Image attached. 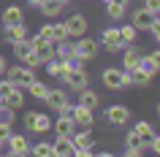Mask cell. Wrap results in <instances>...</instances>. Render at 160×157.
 <instances>
[{
	"instance_id": "1",
	"label": "cell",
	"mask_w": 160,
	"mask_h": 157,
	"mask_svg": "<svg viewBox=\"0 0 160 157\" xmlns=\"http://www.w3.org/2000/svg\"><path fill=\"white\" fill-rule=\"evenodd\" d=\"M49 130H52V116L49 114H43V111H27L25 114V133L43 135Z\"/></svg>"
},
{
	"instance_id": "2",
	"label": "cell",
	"mask_w": 160,
	"mask_h": 157,
	"mask_svg": "<svg viewBox=\"0 0 160 157\" xmlns=\"http://www.w3.org/2000/svg\"><path fill=\"white\" fill-rule=\"evenodd\" d=\"M60 81L65 84L68 92H79V90H84V87H90V73H87L84 68H68Z\"/></svg>"
},
{
	"instance_id": "3",
	"label": "cell",
	"mask_w": 160,
	"mask_h": 157,
	"mask_svg": "<svg viewBox=\"0 0 160 157\" xmlns=\"http://www.w3.org/2000/svg\"><path fill=\"white\" fill-rule=\"evenodd\" d=\"M3 76H6L11 84L22 87V90H25V87L33 81V79H38V76H35V68H27L25 62H22V65H11V68H6V73H3Z\"/></svg>"
},
{
	"instance_id": "4",
	"label": "cell",
	"mask_w": 160,
	"mask_h": 157,
	"mask_svg": "<svg viewBox=\"0 0 160 157\" xmlns=\"http://www.w3.org/2000/svg\"><path fill=\"white\" fill-rule=\"evenodd\" d=\"M98 49H101V43L95 41V38H87V35H82V38L73 41V54L79 60H84V62H90V60L98 57Z\"/></svg>"
},
{
	"instance_id": "5",
	"label": "cell",
	"mask_w": 160,
	"mask_h": 157,
	"mask_svg": "<svg viewBox=\"0 0 160 157\" xmlns=\"http://www.w3.org/2000/svg\"><path fill=\"white\" fill-rule=\"evenodd\" d=\"M46 106L54 111V114H62V111H71V98H68V90L65 87H57V90H49L46 100H43Z\"/></svg>"
},
{
	"instance_id": "6",
	"label": "cell",
	"mask_w": 160,
	"mask_h": 157,
	"mask_svg": "<svg viewBox=\"0 0 160 157\" xmlns=\"http://www.w3.org/2000/svg\"><path fill=\"white\" fill-rule=\"evenodd\" d=\"M6 146H8V155H14V157L30 155V141H27V133H11L8 138H6Z\"/></svg>"
},
{
	"instance_id": "7",
	"label": "cell",
	"mask_w": 160,
	"mask_h": 157,
	"mask_svg": "<svg viewBox=\"0 0 160 157\" xmlns=\"http://www.w3.org/2000/svg\"><path fill=\"white\" fill-rule=\"evenodd\" d=\"M106 122L111 125V127H122V125H128L130 122V108L128 106H122V103H114V106H109L106 108Z\"/></svg>"
},
{
	"instance_id": "8",
	"label": "cell",
	"mask_w": 160,
	"mask_h": 157,
	"mask_svg": "<svg viewBox=\"0 0 160 157\" xmlns=\"http://www.w3.org/2000/svg\"><path fill=\"white\" fill-rule=\"evenodd\" d=\"M62 25H65V30H68V38H82V35H87L90 22H87L84 14H71Z\"/></svg>"
},
{
	"instance_id": "9",
	"label": "cell",
	"mask_w": 160,
	"mask_h": 157,
	"mask_svg": "<svg viewBox=\"0 0 160 157\" xmlns=\"http://www.w3.org/2000/svg\"><path fill=\"white\" fill-rule=\"evenodd\" d=\"M155 22H160V14H155V11L149 8H136L133 11V17H130V25L136 27V30H147L149 25H155Z\"/></svg>"
},
{
	"instance_id": "10",
	"label": "cell",
	"mask_w": 160,
	"mask_h": 157,
	"mask_svg": "<svg viewBox=\"0 0 160 157\" xmlns=\"http://www.w3.org/2000/svg\"><path fill=\"white\" fill-rule=\"evenodd\" d=\"M71 119H73L76 127H92V125H95V114H92V108L82 106V103L71 106Z\"/></svg>"
},
{
	"instance_id": "11",
	"label": "cell",
	"mask_w": 160,
	"mask_h": 157,
	"mask_svg": "<svg viewBox=\"0 0 160 157\" xmlns=\"http://www.w3.org/2000/svg\"><path fill=\"white\" fill-rule=\"evenodd\" d=\"M101 84L106 87V90H111V92L122 90V68H117V65L103 68V73H101Z\"/></svg>"
},
{
	"instance_id": "12",
	"label": "cell",
	"mask_w": 160,
	"mask_h": 157,
	"mask_svg": "<svg viewBox=\"0 0 160 157\" xmlns=\"http://www.w3.org/2000/svg\"><path fill=\"white\" fill-rule=\"evenodd\" d=\"M101 49L111 52V54H119V52H122V41H119V30L117 27H106L101 33Z\"/></svg>"
},
{
	"instance_id": "13",
	"label": "cell",
	"mask_w": 160,
	"mask_h": 157,
	"mask_svg": "<svg viewBox=\"0 0 160 157\" xmlns=\"http://www.w3.org/2000/svg\"><path fill=\"white\" fill-rule=\"evenodd\" d=\"M147 152V141L138 135V133H128L125 135V157H141Z\"/></svg>"
},
{
	"instance_id": "14",
	"label": "cell",
	"mask_w": 160,
	"mask_h": 157,
	"mask_svg": "<svg viewBox=\"0 0 160 157\" xmlns=\"http://www.w3.org/2000/svg\"><path fill=\"white\" fill-rule=\"evenodd\" d=\"M0 22H3V27H8V25H22V22H25V8H22V6H17V3L6 6V11L0 14Z\"/></svg>"
},
{
	"instance_id": "15",
	"label": "cell",
	"mask_w": 160,
	"mask_h": 157,
	"mask_svg": "<svg viewBox=\"0 0 160 157\" xmlns=\"http://www.w3.org/2000/svg\"><path fill=\"white\" fill-rule=\"evenodd\" d=\"M138 60H141V52L136 49V43L122 46V71H133V68H138Z\"/></svg>"
},
{
	"instance_id": "16",
	"label": "cell",
	"mask_w": 160,
	"mask_h": 157,
	"mask_svg": "<svg viewBox=\"0 0 160 157\" xmlns=\"http://www.w3.org/2000/svg\"><path fill=\"white\" fill-rule=\"evenodd\" d=\"M52 155L54 157H73V141L71 135H57L52 144Z\"/></svg>"
},
{
	"instance_id": "17",
	"label": "cell",
	"mask_w": 160,
	"mask_h": 157,
	"mask_svg": "<svg viewBox=\"0 0 160 157\" xmlns=\"http://www.w3.org/2000/svg\"><path fill=\"white\" fill-rule=\"evenodd\" d=\"M52 127H54V135H71V133L76 130L73 119H71V111H62V114L52 122Z\"/></svg>"
},
{
	"instance_id": "18",
	"label": "cell",
	"mask_w": 160,
	"mask_h": 157,
	"mask_svg": "<svg viewBox=\"0 0 160 157\" xmlns=\"http://www.w3.org/2000/svg\"><path fill=\"white\" fill-rule=\"evenodd\" d=\"M138 68L141 71H147L149 76H155L160 71V52L158 49H152L149 54H141V60H138Z\"/></svg>"
},
{
	"instance_id": "19",
	"label": "cell",
	"mask_w": 160,
	"mask_h": 157,
	"mask_svg": "<svg viewBox=\"0 0 160 157\" xmlns=\"http://www.w3.org/2000/svg\"><path fill=\"white\" fill-rule=\"evenodd\" d=\"M3 106L19 111V108L25 106V90H22V87H14L11 92H6V95H3Z\"/></svg>"
},
{
	"instance_id": "20",
	"label": "cell",
	"mask_w": 160,
	"mask_h": 157,
	"mask_svg": "<svg viewBox=\"0 0 160 157\" xmlns=\"http://www.w3.org/2000/svg\"><path fill=\"white\" fill-rule=\"evenodd\" d=\"M27 27H25V22L22 25H8V27H3V41L6 43H14V41H22V38H27Z\"/></svg>"
},
{
	"instance_id": "21",
	"label": "cell",
	"mask_w": 160,
	"mask_h": 157,
	"mask_svg": "<svg viewBox=\"0 0 160 157\" xmlns=\"http://www.w3.org/2000/svg\"><path fill=\"white\" fill-rule=\"evenodd\" d=\"M49 90H52V87H49L46 81H41V79H33V81H30V84L25 87V92H27V95H33L35 100H46Z\"/></svg>"
},
{
	"instance_id": "22",
	"label": "cell",
	"mask_w": 160,
	"mask_h": 157,
	"mask_svg": "<svg viewBox=\"0 0 160 157\" xmlns=\"http://www.w3.org/2000/svg\"><path fill=\"white\" fill-rule=\"evenodd\" d=\"M43 68H46V73L52 76V79H62V73H65L68 68V62L65 60H57V57H52V60H46V62H43Z\"/></svg>"
},
{
	"instance_id": "23",
	"label": "cell",
	"mask_w": 160,
	"mask_h": 157,
	"mask_svg": "<svg viewBox=\"0 0 160 157\" xmlns=\"http://www.w3.org/2000/svg\"><path fill=\"white\" fill-rule=\"evenodd\" d=\"M79 103L95 111V108L101 106V95H98L95 90H90V87H84V90H79Z\"/></svg>"
},
{
	"instance_id": "24",
	"label": "cell",
	"mask_w": 160,
	"mask_h": 157,
	"mask_svg": "<svg viewBox=\"0 0 160 157\" xmlns=\"http://www.w3.org/2000/svg\"><path fill=\"white\" fill-rule=\"evenodd\" d=\"M54 57L57 60H73V38H65V41H57L54 43Z\"/></svg>"
},
{
	"instance_id": "25",
	"label": "cell",
	"mask_w": 160,
	"mask_h": 157,
	"mask_svg": "<svg viewBox=\"0 0 160 157\" xmlns=\"http://www.w3.org/2000/svg\"><path fill=\"white\" fill-rule=\"evenodd\" d=\"M38 11H41L46 19H57L60 14H62V6H60V3H54V0H43L41 6H38Z\"/></svg>"
},
{
	"instance_id": "26",
	"label": "cell",
	"mask_w": 160,
	"mask_h": 157,
	"mask_svg": "<svg viewBox=\"0 0 160 157\" xmlns=\"http://www.w3.org/2000/svg\"><path fill=\"white\" fill-rule=\"evenodd\" d=\"M149 81H152V76L147 73V71H141V68H133V71H130V84H133V87H149Z\"/></svg>"
},
{
	"instance_id": "27",
	"label": "cell",
	"mask_w": 160,
	"mask_h": 157,
	"mask_svg": "<svg viewBox=\"0 0 160 157\" xmlns=\"http://www.w3.org/2000/svg\"><path fill=\"white\" fill-rule=\"evenodd\" d=\"M119 41H122V46H128V43H136V38H138V30H136L133 25H119Z\"/></svg>"
},
{
	"instance_id": "28",
	"label": "cell",
	"mask_w": 160,
	"mask_h": 157,
	"mask_svg": "<svg viewBox=\"0 0 160 157\" xmlns=\"http://www.w3.org/2000/svg\"><path fill=\"white\" fill-rule=\"evenodd\" d=\"M125 11H128V6H119V3H106V17L114 19V22H122Z\"/></svg>"
},
{
	"instance_id": "29",
	"label": "cell",
	"mask_w": 160,
	"mask_h": 157,
	"mask_svg": "<svg viewBox=\"0 0 160 157\" xmlns=\"http://www.w3.org/2000/svg\"><path fill=\"white\" fill-rule=\"evenodd\" d=\"M133 133H138V135H141V138L147 141L149 135H155V127H152V125L147 122V119H138V122L133 125Z\"/></svg>"
},
{
	"instance_id": "30",
	"label": "cell",
	"mask_w": 160,
	"mask_h": 157,
	"mask_svg": "<svg viewBox=\"0 0 160 157\" xmlns=\"http://www.w3.org/2000/svg\"><path fill=\"white\" fill-rule=\"evenodd\" d=\"M30 152H33L35 157H52V144L49 141H38L35 146H30Z\"/></svg>"
},
{
	"instance_id": "31",
	"label": "cell",
	"mask_w": 160,
	"mask_h": 157,
	"mask_svg": "<svg viewBox=\"0 0 160 157\" xmlns=\"http://www.w3.org/2000/svg\"><path fill=\"white\" fill-rule=\"evenodd\" d=\"M65 38H68L65 25H62V22H52V41L57 43V41H65Z\"/></svg>"
},
{
	"instance_id": "32",
	"label": "cell",
	"mask_w": 160,
	"mask_h": 157,
	"mask_svg": "<svg viewBox=\"0 0 160 157\" xmlns=\"http://www.w3.org/2000/svg\"><path fill=\"white\" fill-rule=\"evenodd\" d=\"M0 122H6V125H14V122H17L14 108H8V106H3V103H0Z\"/></svg>"
},
{
	"instance_id": "33",
	"label": "cell",
	"mask_w": 160,
	"mask_h": 157,
	"mask_svg": "<svg viewBox=\"0 0 160 157\" xmlns=\"http://www.w3.org/2000/svg\"><path fill=\"white\" fill-rule=\"evenodd\" d=\"M35 54H38V60H41V65H43L46 60H52V57H54V43H49V46H43V49H38Z\"/></svg>"
},
{
	"instance_id": "34",
	"label": "cell",
	"mask_w": 160,
	"mask_h": 157,
	"mask_svg": "<svg viewBox=\"0 0 160 157\" xmlns=\"http://www.w3.org/2000/svg\"><path fill=\"white\" fill-rule=\"evenodd\" d=\"M147 152H155V155H158V152H160V138H158V133L147 138Z\"/></svg>"
},
{
	"instance_id": "35",
	"label": "cell",
	"mask_w": 160,
	"mask_h": 157,
	"mask_svg": "<svg viewBox=\"0 0 160 157\" xmlns=\"http://www.w3.org/2000/svg\"><path fill=\"white\" fill-rule=\"evenodd\" d=\"M22 62H25L27 68H38V65H41V60H38V54H35V52H30V54H27Z\"/></svg>"
},
{
	"instance_id": "36",
	"label": "cell",
	"mask_w": 160,
	"mask_h": 157,
	"mask_svg": "<svg viewBox=\"0 0 160 157\" xmlns=\"http://www.w3.org/2000/svg\"><path fill=\"white\" fill-rule=\"evenodd\" d=\"M38 35L41 38H46V41H52V22H46V25H41V30H38ZM54 43V41H52Z\"/></svg>"
},
{
	"instance_id": "37",
	"label": "cell",
	"mask_w": 160,
	"mask_h": 157,
	"mask_svg": "<svg viewBox=\"0 0 160 157\" xmlns=\"http://www.w3.org/2000/svg\"><path fill=\"white\" fill-rule=\"evenodd\" d=\"M14 133V125H6V122H0V141H6Z\"/></svg>"
},
{
	"instance_id": "38",
	"label": "cell",
	"mask_w": 160,
	"mask_h": 157,
	"mask_svg": "<svg viewBox=\"0 0 160 157\" xmlns=\"http://www.w3.org/2000/svg\"><path fill=\"white\" fill-rule=\"evenodd\" d=\"M147 30H149L152 41H160V22H155V25H149V27H147Z\"/></svg>"
},
{
	"instance_id": "39",
	"label": "cell",
	"mask_w": 160,
	"mask_h": 157,
	"mask_svg": "<svg viewBox=\"0 0 160 157\" xmlns=\"http://www.w3.org/2000/svg\"><path fill=\"white\" fill-rule=\"evenodd\" d=\"M144 8L155 11V14H160V0H144Z\"/></svg>"
},
{
	"instance_id": "40",
	"label": "cell",
	"mask_w": 160,
	"mask_h": 157,
	"mask_svg": "<svg viewBox=\"0 0 160 157\" xmlns=\"http://www.w3.org/2000/svg\"><path fill=\"white\" fill-rule=\"evenodd\" d=\"M6 68H8V62H6V57H3V54H0V76L6 73Z\"/></svg>"
},
{
	"instance_id": "41",
	"label": "cell",
	"mask_w": 160,
	"mask_h": 157,
	"mask_svg": "<svg viewBox=\"0 0 160 157\" xmlns=\"http://www.w3.org/2000/svg\"><path fill=\"white\" fill-rule=\"evenodd\" d=\"M41 3H43V0H27V6H35V8H38Z\"/></svg>"
},
{
	"instance_id": "42",
	"label": "cell",
	"mask_w": 160,
	"mask_h": 157,
	"mask_svg": "<svg viewBox=\"0 0 160 157\" xmlns=\"http://www.w3.org/2000/svg\"><path fill=\"white\" fill-rule=\"evenodd\" d=\"M109 3H119V6H130V0H109Z\"/></svg>"
},
{
	"instance_id": "43",
	"label": "cell",
	"mask_w": 160,
	"mask_h": 157,
	"mask_svg": "<svg viewBox=\"0 0 160 157\" xmlns=\"http://www.w3.org/2000/svg\"><path fill=\"white\" fill-rule=\"evenodd\" d=\"M54 3H60V6L65 8V6H68V3H71V0H54Z\"/></svg>"
},
{
	"instance_id": "44",
	"label": "cell",
	"mask_w": 160,
	"mask_h": 157,
	"mask_svg": "<svg viewBox=\"0 0 160 157\" xmlns=\"http://www.w3.org/2000/svg\"><path fill=\"white\" fill-rule=\"evenodd\" d=\"M3 146H6V141H0V152H3Z\"/></svg>"
},
{
	"instance_id": "45",
	"label": "cell",
	"mask_w": 160,
	"mask_h": 157,
	"mask_svg": "<svg viewBox=\"0 0 160 157\" xmlns=\"http://www.w3.org/2000/svg\"><path fill=\"white\" fill-rule=\"evenodd\" d=\"M0 103H3V98H0Z\"/></svg>"
}]
</instances>
